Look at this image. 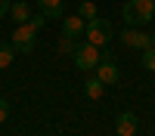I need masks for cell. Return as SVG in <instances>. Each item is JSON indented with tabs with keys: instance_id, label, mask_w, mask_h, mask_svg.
<instances>
[{
	"instance_id": "30bf717a",
	"label": "cell",
	"mask_w": 155,
	"mask_h": 136,
	"mask_svg": "<svg viewBox=\"0 0 155 136\" xmlns=\"http://www.w3.org/2000/svg\"><path fill=\"white\" fill-rule=\"evenodd\" d=\"M37 6L47 19H62V0H37Z\"/></svg>"
},
{
	"instance_id": "9a60e30c",
	"label": "cell",
	"mask_w": 155,
	"mask_h": 136,
	"mask_svg": "<svg viewBox=\"0 0 155 136\" xmlns=\"http://www.w3.org/2000/svg\"><path fill=\"white\" fill-rule=\"evenodd\" d=\"M78 16H81V19H96V3H93V0H87V3H81V12H78Z\"/></svg>"
},
{
	"instance_id": "7a4b0ae2",
	"label": "cell",
	"mask_w": 155,
	"mask_h": 136,
	"mask_svg": "<svg viewBox=\"0 0 155 136\" xmlns=\"http://www.w3.org/2000/svg\"><path fill=\"white\" fill-rule=\"evenodd\" d=\"M112 22L109 19H102V16H96V19H90L87 22V31H84V40H90L93 46H106L109 40H112Z\"/></svg>"
},
{
	"instance_id": "52a82bcc",
	"label": "cell",
	"mask_w": 155,
	"mask_h": 136,
	"mask_svg": "<svg viewBox=\"0 0 155 136\" xmlns=\"http://www.w3.org/2000/svg\"><path fill=\"white\" fill-rule=\"evenodd\" d=\"M84 31H87V19H81L78 12H74V16H65V19H62V34H65V37H74V40H78Z\"/></svg>"
},
{
	"instance_id": "e0dca14e",
	"label": "cell",
	"mask_w": 155,
	"mask_h": 136,
	"mask_svg": "<svg viewBox=\"0 0 155 136\" xmlns=\"http://www.w3.org/2000/svg\"><path fill=\"white\" fill-rule=\"evenodd\" d=\"M9 6H12V0H0V19L9 16Z\"/></svg>"
},
{
	"instance_id": "ac0fdd59",
	"label": "cell",
	"mask_w": 155,
	"mask_h": 136,
	"mask_svg": "<svg viewBox=\"0 0 155 136\" xmlns=\"http://www.w3.org/2000/svg\"><path fill=\"white\" fill-rule=\"evenodd\" d=\"M152 46H155V31H152Z\"/></svg>"
},
{
	"instance_id": "4fadbf2b",
	"label": "cell",
	"mask_w": 155,
	"mask_h": 136,
	"mask_svg": "<svg viewBox=\"0 0 155 136\" xmlns=\"http://www.w3.org/2000/svg\"><path fill=\"white\" fill-rule=\"evenodd\" d=\"M56 49H59L62 56H74L78 43H74V37H65V34H62V37H59V43H56Z\"/></svg>"
},
{
	"instance_id": "6da1fadb",
	"label": "cell",
	"mask_w": 155,
	"mask_h": 136,
	"mask_svg": "<svg viewBox=\"0 0 155 136\" xmlns=\"http://www.w3.org/2000/svg\"><path fill=\"white\" fill-rule=\"evenodd\" d=\"M124 22L130 28H146V25L155 19V0H130L124 9H121Z\"/></svg>"
},
{
	"instance_id": "8992f818",
	"label": "cell",
	"mask_w": 155,
	"mask_h": 136,
	"mask_svg": "<svg viewBox=\"0 0 155 136\" xmlns=\"http://www.w3.org/2000/svg\"><path fill=\"white\" fill-rule=\"evenodd\" d=\"M96 77L106 84V87H112V84H118V81H121V68L115 65L112 59H102L99 65H96Z\"/></svg>"
},
{
	"instance_id": "277c9868",
	"label": "cell",
	"mask_w": 155,
	"mask_h": 136,
	"mask_svg": "<svg viewBox=\"0 0 155 136\" xmlns=\"http://www.w3.org/2000/svg\"><path fill=\"white\" fill-rule=\"evenodd\" d=\"M99 62H102L99 59V46H93L90 40L78 43V49H74V68L78 71H93Z\"/></svg>"
},
{
	"instance_id": "9c48e42d",
	"label": "cell",
	"mask_w": 155,
	"mask_h": 136,
	"mask_svg": "<svg viewBox=\"0 0 155 136\" xmlns=\"http://www.w3.org/2000/svg\"><path fill=\"white\" fill-rule=\"evenodd\" d=\"M9 19L19 22V25L28 22V19H31V3H28V0H16V3L9 6Z\"/></svg>"
},
{
	"instance_id": "ba28073f",
	"label": "cell",
	"mask_w": 155,
	"mask_h": 136,
	"mask_svg": "<svg viewBox=\"0 0 155 136\" xmlns=\"http://www.w3.org/2000/svg\"><path fill=\"white\" fill-rule=\"evenodd\" d=\"M115 133H118V136H137V115H134V111H121V115H118Z\"/></svg>"
},
{
	"instance_id": "8fae6325",
	"label": "cell",
	"mask_w": 155,
	"mask_h": 136,
	"mask_svg": "<svg viewBox=\"0 0 155 136\" xmlns=\"http://www.w3.org/2000/svg\"><path fill=\"white\" fill-rule=\"evenodd\" d=\"M84 93H87V99H102L106 84H102L99 77H87V81H84Z\"/></svg>"
},
{
	"instance_id": "5bb4252c",
	"label": "cell",
	"mask_w": 155,
	"mask_h": 136,
	"mask_svg": "<svg viewBox=\"0 0 155 136\" xmlns=\"http://www.w3.org/2000/svg\"><path fill=\"white\" fill-rule=\"evenodd\" d=\"M140 62H143V68H146V71H155V46L143 49V56H140Z\"/></svg>"
},
{
	"instance_id": "2e32d148",
	"label": "cell",
	"mask_w": 155,
	"mask_h": 136,
	"mask_svg": "<svg viewBox=\"0 0 155 136\" xmlns=\"http://www.w3.org/2000/svg\"><path fill=\"white\" fill-rule=\"evenodd\" d=\"M6 118H9V102L0 99V124H6Z\"/></svg>"
},
{
	"instance_id": "3957f363",
	"label": "cell",
	"mask_w": 155,
	"mask_h": 136,
	"mask_svg": "<svg viewBox=\"0 0 155 136\" xmlns=\"http://www.w3.org/2000/svg\"><path fill=\"white\" fill-rule=\"evenodd\" d=\"M34 40H37V28L31 22H22L19 28L12 31V46H16V53H22V56H31Z\"/></svg>"
},
{
	"instance_id": "7c38bea8",
	"label": "cell",
	"mask_w": 155,
	"mask_h": 136,
	"mask_svg": "<svg viewBox=\"0 0 155 136\" xmlns=\"http://www.w3.org/2000/svg\"><path fill=\"white\" fill-rule=\"evenodd\" d=\"M12 59H16V46L0 43V68H9V65H12Z\"/></svg>"
},
{
	"instance_id": "5b68a950",
	"label": "cell",
	"mask_w": 155,
	"mask_h": 136,
	"mask_svg": "<svg viewBox=\"0 0 155 136\" xmlns=\"http://www.w3.org/2000/svg\"><path fill=\"white\" fill-rule=\"evenodd\" d=\"M118 37H121V43H124V46L140 49V53L152 46V31H137V28H130V25H127V28H124Z\"/></svg>"
}]
</instances>
